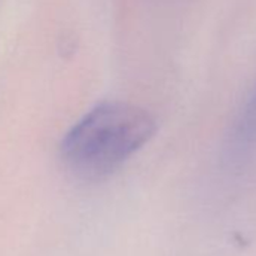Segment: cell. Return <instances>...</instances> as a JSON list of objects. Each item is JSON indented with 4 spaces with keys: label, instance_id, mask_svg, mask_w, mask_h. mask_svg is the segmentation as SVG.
Here are the masks:
<instances>
[{
    "label": "cell",
    "instance_id": "obj_1",
    "mask_svg": "<svg viewBox=\"0 0 256 256\" xmlns=\"http://www.w3.org/2000/svg\"><path fill=\"white\" fill-rule=\"evenodd\" d=\"M156 130V119L145 108L120 101L101 102L65 134L60 157L77 178L100 181L144 148Z\"/></svg>",
    "mask_w": 256,
    "mask_h": 256
},
{
    "label": "cell",
    "instance_id": "obj_2",
    "mask_svg": "<svg viewBox=\"0 0 256 256\" xmlns=\"http://www.w3.org/2000/svg\"><path fill=\"white\" fill-rule=\"evenodd\" d=\"M256 148V83L240 112L229 138V160L244 162Z\"/></svg>",
    "mask_w": 256,
    "mask_h": 256
}]
</instances>
